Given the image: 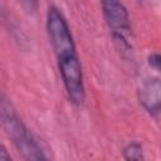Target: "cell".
<instances>
[{
    "label": "cell",
    "instance_id": "cell-1",
    "mask_svg": "<svg viewBox=\"0 0 161 161\" xmlns=\"http://www.w3.org/2000/svg\"><path fill=\"white\" fill-rule=\"evenodd\" d=\"M45 26L67 96L73 104L79 106L86 99L82 65L67 19L57 6H49Z\"/></svg>",
    "mask_w": 161,
    "mask_h": 161
},
{
    "label": "cell",
    "instance_id": "cell-2",
    "mask_svg": "<svg viewBox=\"0 0 161 161\" xmlns=\"http://www.w3.org/2000/svg\"><path fill=\"white\" fill-rule=\"evenodd\" d=\"M0 125L25 161H50L33 132L19 117L14 104L0 89Z\"/></svg>",
    "mask_w": 161,
    "mask_h": 161
},
{
    "label": "cell",
    "instance_id": "cell-3",
    "mask_svg": "<svg viewBox=\"0 0 161 161\" xmlns=\"http://www.w3.org/2000/svg\"><path fill=\"white\" fill-rule=\"evenodd\" d=\"M102 13L106 23L112 33V38L118 50L123 54L130 53L132 49L131 23L126 6L118 1H102Z\"/></svg>",
    "mask_w": 161,
    "mask_h": 161
},
{
    "label": "cell",
    "instance_id": "cell-4",
    "mask_svg": "<svg viewBox=\"0 0 161 161\" xmlns=\"http://www.w3.org/2000/svg\"><path fill=\"white\" fill-rule=\"evenodd\" d=\"M138 99L142 107L151 114L157 116L161 107V84L158 77L146 79L138 89Z\"/></svg>",
    "mask_w": 161,
    "mask_h": 161
},
{
    "label": "cell",
    "instance_id": "cell-5",
    "mask_svg": "<svg viewBox=\"0 0 161 161\" xmlns=\"http://www.w3.org/2000/svg\"><path fill=\"white\" fill-rule=\"evenodd\" d=\"M122 153H123L125 161H146L143 150H142V145L137 141L128 142L125 146Z\"/></svg>",
    "mask_w": 161,
    "mask_h": 161
},
{
    "label": "cell",
    "instance_id": "cell-6",
    "mask_svg": "<svg viewBox=\"0 0 161 161\" xmlns=\"http://www.w3.org/2000/svg\"><path fill=\"white\" fill-rule=\"evenodd\" d=\"M160 63H161V58L158 55V53H151L148 55V64L152 69H155L156 72L160 70Z\"/></svg>",
    "mask_w": 161,
    "mask_h": 161
},
{
    "label": "cell",
    "instance_id": "cell-7",
    "mask_svg": "<svg viewBox=\"0 0 161 161\" xmlns=\"http://www.w3.org/2000/svg\"><path fill=\"white\" fill-rule=\"evenodd\" d=\"M0 161H13V157L3 142H0Z\"/></svg>",
    "mask_w": 161,
    "mask_h": 161
}]
</instances>
